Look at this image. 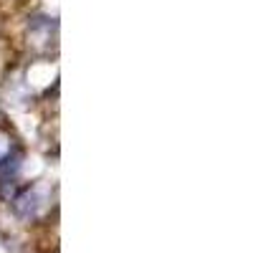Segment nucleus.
Segmentation results:
<instances>
[{"instance_id":"nucleus-1","label":"nucleus","mask_w":253,"mask_h":253,"mask_svg":"<svg viewBox=\"0 0 253 253\" xmlns=\"http://www.w3.org/2000/svg\"><path fill=\"white\" fill-rule=\"evenodd\" d=\"M10 203H13V213L20 220H33L41 213V208H43L46 198H43V190H41L38 185H28V187L20 190V193Z\"/></svg>"},{"instance_id":"nucleus-2","label":"nucleus","mask_w":253,"mask_h":253,"mask_svg":"<svg viewBox=\"0 0 253 253\" xmlns=\"http://www.w3.org/2000/svg\"><path fill=\"white\" fill-rule=\"evenodd\" d=\"M56 41V23L48 18H33L28 28V43L38 51H48Z\"/></svg>"},{"instance_id":"nucleus-3","label":"nucleus","mask_w":253,"mask_h":253,"mask_svg":"<svg viewBox=\"0 0 253 253\" xmlns=\"http://www.w3.org/2000/svg\"><path fill=\"white\" fill-rule=\"evenodd\" d=\"M15 147V142L10 139V134H5V132H0V162H3L8 155H10V150Z\"/></svg>"}]
</instances>
